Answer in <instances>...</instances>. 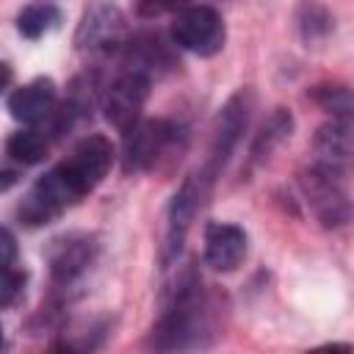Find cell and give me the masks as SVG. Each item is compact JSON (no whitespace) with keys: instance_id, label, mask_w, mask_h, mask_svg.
Returning <instances> with one entry per match:
<instances>
[{"instance_id":"6","label":"cell","mask_w":354,"mask_h":354,"mask_svg":"<svg viewBox=\"0 0 354 354\" xmlns=\"http://www.w3.org/2000/svg\"><path fill=\"white\" fill-rule=\"evenodd\" d=\"M124 136V166L130 171H144L152 169L169 152L177 138V127L163 119H144L136 122Z\"/></svg>"},{"instance_id":"16","label":"cell","mask_w":354,"mask_h":354,"mask_svg":"<svg viewBox=\"0 0 354 354\" xmlns=\"http://www.w3.org/2000/svg\"><path fill=\"white\" fill-rule=\"evenodd\" d=\"M22 288H25V274L22 271H17L11 266L0 268V307L14 304L22 293Z\"/></svg>"},{"instance_id":"3","label":"cell","mask_w":354,"mask_h":354,"mask_svg":"<svg viewBox=\"0 0 354 354\" xmlns=\"http://www.w3.org/2000/svg\"><path fill=\"white\" fill-rule=\"evenodd\" d=\"M171 39H174V44H180L183 50H188L194 55H202V58L216 55L227 39L224 19L210 6H188L174 17Z\"/></svg>"},{"instance_id":"20","label":"cell","mask_w":354,"mask_h":354,"mask_svg":"<svg viewBox=\"0 0 354 354\" xmlns=\"http://www.w3.org/2000/svg\"><path fill=\"white\" fill-rule=\"evenodd\" d=\"M0 348H3V326H0Z\"/></svg>"},{"instance_id":"17","label":"cell","mask_w":354,"mask_h":354,"mask_svg":"<svg viewBox=\"0 0 354 354\" xmlns=\"http://www.w3.org/2000/svg\"><path fill=\"white\" fill-rule=\"evenodd\" d=\"M188 0H138V11L144 17H158L163 11H174V8H183Z\"/></svg>"},{"instance_id":"7","label":"cell","mask_w":354,"mask_h":354,"mask_svg":"<svg viewBox=\"0 0 354 354\" xmlns=\"http://www.w3.org/2000/svg\"><path fill=\"white\" fill-rule=\"evenodd\" d=\"M210 185H213V180H210V177H205L202 171H196V174H191V177L183 183V188L174 194L171 207H169L166 260H171V257L180 252L183 238H185V232H188V227H191L194 216L199 213V207H202V202H205V196H207Z\"/></svg>"},{"instance_id":"8","label":"cell","mask_w":354,"mask_h":354,"mask_svg":"<svg viewBox=\"0 0 354 354\" xmlns=\"http://www.w3.org/2000/svg\"><path fill=\"white\" fill-rule=\"evenodd\" d=\"M246 119H249V100L246 94H235L218 113V122H216V133H213V147H210V155H207V163L202 169L205 177L216 180L218 171L224 169L230 152L235 149L238 144V136L243 133L246 127Z\"/></svg>"},{"instance_id":"13","label":"cell","mask_w":354,"mask_h":354,"mask_svg":"<svg viewBox=\"0 0 354 354\" xmlns=\"http://www.w3.org/2000/svg\"><path fill=\"white\" fill-rule=\"evenodd\" d=\"M50 144H53L50 133L39 130V127H28V130H19L8 138V155L25 166H33L50 155Z\"/></svg>"},{"instance_id":"14","label":"cell","mask_w":354,"mask_h":354,"mask_svg":"<svg viewBox=\"0 0 354 354\" xmlns=\"http://www.w3.org/2000/svg\"><path fill=\"white\" fill-rule=\"evenodd\" d=\"M58 22H61L58 6L44 3V0L25 6V8L19 11V17H17V28H19V33H22L25 39H39V36H44L47 30H53Z\"/></svg>"},{"instance_id":"15","label":"cell","mask_w":354,"mask_h":354,"mask_svg":"<svg viewBox=\"0 0 354 354\" xmlns=\"http://www.w3.org/2000/svg\"><path fill=\"white\" fill-rule=\"evenodd\" d=\"M315 100L321 108H326L329 113H337L340 119H346L351 111V97H348V88L343 86H321L315 91Z\"/></svg>"},{"instance_id":"19","label":"cell","mask_w":354,"mask_h":354,"mask_svg":"<svg viewBox=\"0 0 354 354\" xmlns=\"http://www.w3.org/2000/svg\"><path fill=\"white\" fill-rule=\"evenodd\" d=\"M8 83H11V66L0 61V94L8 88Z\"/></svg>"},{"instance_id":"1","label":"cell","mask_w":354,"mask_h":354,"mask_svg":"<svg viewBox=\"0 0 354 354\" xmlns=\"http://www.w3.org/2000/svg\"><path fill=\"white\" fill-rule=\"evenodd\" d=\"M205 296L202 282L188 268L177 288L171 290V301L155 329V346L163 351L174 348H194L199 346V337L205 335Z\"/></svg>"},{"instance_id":"4","label":"cell","mask_w":354,"mask_h":354,"mask_svg":"<svg viewBox=\"0 0 354 354\" xmlns=\"http://www.w3.org/2000/svg\"><path fill=\"white\" fill-rule=\"evenodd\" d=\"M75 41L83 53H91V55L113 53L124 41V17H122V11L108 0H94L83 11Z\"/></svg>"},{"instance_id":"18","label":"cell","mask_w":354,"mask_h":354,"mask_svg":"<svg viewBox=\"0 0 354 354\" xmlns=\"http://www.w3.org/2000/svg\"><path fill=\"white\" fill-rule=\"evenodd\" d=\"M14 257H17V241L6 227H0V268L14 266Z\"/></svg>"},{"instance_id":"10","label":"cell","mask_w":354,"mask_h":354,"mask_svg":"<svg viewBox=\"0 0 354 354\" xmlns=\"http://www.w3.org/2000/svg\"><path fill=\"white\" fill-rule=\"evenodd\" d=\"M55 108V83L50 77H36L17 88L8 100V111L22 124H39L44 122Z\"/></svg>"},{"instance_id":"12","label":"cell","mask_w":354,"mask_h":354,"mask_svg":"<svg viewBox=\"0 0 354 354\" xmlns=\"http://www.w3.org/2000/svg\"><path fill=\"white\" fill-rule=\"evenodd\" d=\"M88 260H91V246H88L86 238L61 241L55 254H53V274H55V279L69 282V279H75L77 274L86 271Z\"/></svg>"},{"instance_id":"9","label":"cell","mask_w":354,"mask_h":354,"mask_svg":"<svg viewBox=\"0 0 354 354\" xmlns=\"http://www.w3.org/2000/svg\"><path fill=\"white\" fill-rule=\"evenodd\" d=\"M246 254V235L235 224L213 221L205 230V260L216 271H235Z\"/></svg>"},{"instance_id":"5","label":"cell","mask_w":354,"mask_h":354,"mask_svg":"<svg viewBox=\"0 0 354 354\" xmlns=\"http://www.w3.org/2000/svg\"><path fill=\"white\" fill-rule=\"evenodd\" d=\"M147 94H149V77H147L141 69H127L124 75H119V77L108 86V91H105V97H102L105 119H108L116 130L127 133V130L138 122L141 108H144V102H147Z\"/></svg>"},{"instance_id":"2","label":"cell","mask_w":354,"mask_h":354,"mask_svg":"<svg viewBox=\"0 0 354 354\" xmlns=\"http://www.w3.org/2000/svg\"><path fill=\"white\" fill-rule=\"evenodd\" d=\"M113 163V147L105 136H86L72 155L55 166V171L61 174V180L66 183V188L75 194V199L80 202L88 191H94L102 177L108 174Z\"/></svg>"},{"instance_id":"11","label":"cell","mask_w":354,"mask_h":354,"mask_svg":"<svg viewBox=\"0 0 354 354\" xmlns=\"http://www.w3.org/2000/svg\"><path fill=\"white\" fill-rule=\"evenodd\" d=\"M315 149L321 155V166L343 169V163L351 155V127L348 119H335L332 124H324L315 136Z\"/></svg>"}]
</instances>
